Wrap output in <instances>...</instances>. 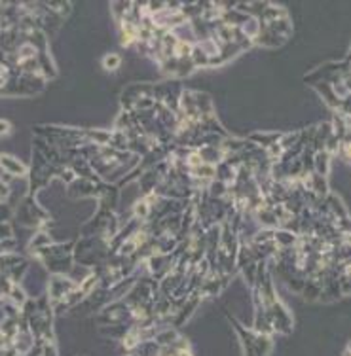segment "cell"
I'll use <instances>...</instances> for the list:
<instances>
[{
	"instance_id": "6da1fadb",
	"label": "cell",
	"mask_w": 351,
	"mask_h": 356,
	"mask_svg": "<svg viewBox=\"0 0 351 356\" xmlns=\"http://www.w3.org/2000/svg\"><path fill=\"white\" fill-rule=\"evenodd\" d=\"M228 321L232 322V326H234L235 336H237V339L241 343L243 356H270V353L274 349L272 336L260 334L256 330L245 328L234 316H228Z\"/></svg>"
},
{
	"instance_id": "7a4b0ae2",
	"label": "cell",
	"mask_w": 351,
	"mask_h": 356,
	"mask_svg": "<svg viewBox=\"0 0 351 356\" xmlns=\"http://www.w3.org/2000/svg\"><path fill=\"white\" fill-rule=\"evenodd\" d=\"M175 258L177 254H152L150 258L146 260V267H148V273L162 281L166 275L171 273L173 266H175Z\"/></svg>"
},
{
	"instance_id": "3957f363",
	"label": "cell",
	"mask_w": 351,
	"mask_h": 356,
	"mask_svg": "<svg viewBox=\"0 0 351 356\" xmlns=\"http://www.w3.org/2000/svg\"><path fill=\"white\" fill-rule=\"evenodd\" d=\"M76 282L69 281V279H65L61 275H56L52 282H49L48 288V296H49V302L54 303V305H59V303L67 298V296L75 290Z\"/></svg>"
},
{
	"instance_id": "277c9868",
	"label": "cell",
	"mask_w": 351,
	"mask_h": 356,
	"mask_svg": "<svg viewBox=\"0 0 351 356\" xmlns=\"http://www.w3.org/2000/svg\"><path fill=\"white\" fill-rule=\"evenodd\" d=\"M313 169H315V175H319V177H325L327 178V175H329V171H331V154L325 150H319L313 154Z\"/></svg>"
},
{
	"instance_id": "5b68a950",
	"label": "cell",
	"mask_w": 351,
	"mask_h": 356,
	"mask_svg": "<svg viewBox=\"0 0 351 356\" xmlns=\"http://www.w3.org/2000/svg\"><path fill=\"white\" fill-rule=\"evenodd\" d=\"M0 165H2L4 169H8L12 175H25V172H27V167H25V165H21L20 161H15V159L10 158V156H0Z\"/></svg>"
},
{
	"instance_id": "8992f818",
	"label": "cell",
	"mask_w": 351,
	"mask_h": 356,
	"mask_svg": "<svg viewBox=\"0 0 351 356\" xmlns=\"http://www.w3.org/2000/svg\"><path fill=\"white\" fill-rule=\"evenodd\" d=\"M122 65V59H120V55L116 54H109V55H104V59H103V67L107 70H116L118 67Z\"/></svg>"
},
{
	"instance_id": "52a82bcc",
	"label": "cell",
	"mask_w": 351,
	"mask_h": 356,
	"mask_svg": "<svg viewBox=\"0 0 351 356\" xmlns=\"http://www.w3.org/2000/svg\"><path fill=\"white\" fill-rule=\"evenodd\" d=\"M10 131V124L8 122H0V135H6Z\"/></svg>"
},
{
	"instance_id": "ba28073f",
	"label": "cell",
	"mask_w": 351,
	"mask_h": 356,
	"mask_svg": "<svg viewBox=\"0 0 351 356\" xmlns=\"http://www.w3.org/2000/svg\"><path fill=\"white\" fill-rule=\"evenodd\" d=\"M342 356H350V345H345V349H344V355Z\"/></svg>"
}]
</instances>
